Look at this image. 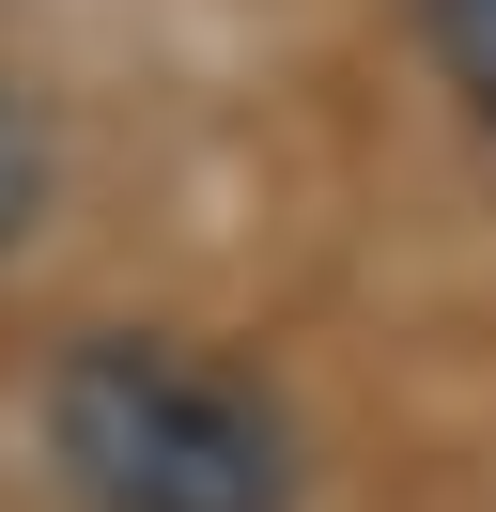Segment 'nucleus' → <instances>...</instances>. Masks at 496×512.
<instances>
[{"mask_svg":"<svg viewBox=\"0 0 496 512\" xmlns=\"http://www.w3.org/2000/svg\"><path fill=\"white\" fill-rule=\"evenodd\" d=\"M47 466L78 512H295V435L248 373L186 342H78L47 373Z\"/></svg>","mask_w":496,"mask_h":512,"instance_id":"f257e3e1","label":"nucleus"},{"mask_svg":"<svg viewBox=\"0 0 496 512\" xmlns=\"http://www.w3.org/2000/svg\"><path fill=\"white\" fill-rule=\"evenodd\" d=\"M47 187H62V140H47V109L0 78V249H16L31 218H47Z\"/></svg>","mask_w":496,"mask_h":512,"instance_id":"f03ea898","label":"nucleus"},{"mask_svg":"<svg viewBox=\"0 0 496 512\" xmlns=\"http://www.w3.org/2000/svg\"><path fill=\"white\" fill-rule=\"evenodd\" d=\"M434 16V63L465 78V109H496V0H419Z\"/></svg>","mask_w":496,"mask_h":512,"instance_id":"7ed1b4c3","label":"nucleus"}]
</instances>
